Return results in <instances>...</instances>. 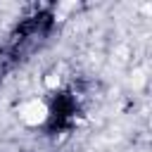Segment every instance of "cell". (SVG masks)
Masks as SVG:
<instances>
[{
    "label": "cell",
    "instance_id": "6da1fadb",
    "mask_svg": "<svg viewBox=\"0 0 152 152\" xmlns=\"http://www.w3.org/2000/svg\"><path fill=\"white\" fill-rule=\"evenodd\" d=\"M45 116H48V107H45L40 100H31V102H26V104L21 107V119H24L28 126L43 124Z\"/></svg>",
    "mask_w": 152,
    "mask_h": 152
},
{
    "label": "cell",
    "instance_id": "7a4b0ae2",
    "mask_svg": "<svg viewBox=\"0 0 152 152\" xmlns=\"http://www.w3.org/2000/svg\"><path fill=\"white\" fill-rule=\"evenodd\" d=\"M131 83H133V88H140V86L145 83V71H142V69H135V71H133V78H131Z\"/></svg>",
    "mask_w": 152,
    "mask_h": 152
},
{
    "label": "cell",
    "instance_id": "3957f363",
    "mask_svg": "<svg viewBox=\"0 0 152 152\" xmlns=\"http://www.w3.org/2000/svg\"><path fill=\"white\" fill-rule=\"evenodd\" d=\"M45 86H48V88H57V86H59V76H57V74H50V76L45 78Z\"/></svg>",
    "mask_w": 152,
    "mask_h": 152
}]
</instances>
